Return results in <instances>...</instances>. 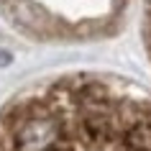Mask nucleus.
<instances>
[{"label":"nucleus","mask_w":151,"mask_h":151,"mask_svg":"<svg viewBox=\"0 0 151 151\" xmlns=\"http://www.w3.org/2000/svg\"><path fill=\"white\" fill-rule=\"evenodd\" d=\"M59 136H62V128L51 115H46V113L26 115L16 126L13 149L16 151H46Z\"/></svg>","instance_id":"f257e3e1"},{"label":"nucleus","mask_w":151,"mask_h":151,"mask_svg":"<svg viewBox=\"0 0 151 151\" xmlns=\"http://www.w3.org/2000/svg\"><path fill=\"white\" fill-rule=\"evenodd\" d=\"M128 151H151V118H136L126 128Z\"/></svg>","instance_id":"f03ea898"},{"label":"nucleus","mask_w":151,"mask_h":151,"mask_svg":"<svg viewBox=\"0 0 151 151\" xmlns=\"http://www.w3.org/2000/svg\"><path fill=\"white\" fill-rule=\"evenodd\" d=\"M13 16H16V21L23 28H28V31H41V16H39V10H33L28 3H18L16 10H13Z\"/></svg>","instance_id":"7ed1b4c3"},{"label":"nucleus","mask_w":151,"mask_h":151,"mask_svg":"<svg viewBox=\"0 0 151 151\" xmlns=\"http://www.w3.org/2000/svg\"><path fill=\"white\" fill-rule=\"evenodd\" d=\"M46 151H74V146H72V141L69 138H64V136H59L51 146H49Z\"/></svg>","instance_id":"20e7f679"},{"label":"nucleus","mask_w":151,"mask_h":151,"mask_svg":"<svg viewBox=\"0 0 151 151\" xmlns=\"http://www.w3.org/2000/svg\"><path fill=\"white\" fill-rule=\"evenodd\" d=\"M10 62H13V56H10L5 49H0V69H3V67H8Z\"/></svg>","instance_id":"39448f33"}]
</instances>
